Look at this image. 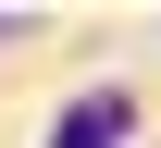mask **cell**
<instances>
[{
    "mask_svg": "<svg viewBox=\"0 0 161 148\" xmlns=\"http://www.w3.org/2000/svg\"><path fill=\"white\" fill-rule=\"evenodd\" d=\"M112 136H124V99H87V111H62L50 148H112Z\"/></svg>",
    "mask_w": 161,
    "mask_h": 148,
    "instance_id": "cell-1",
    "label": "cell"
}]
</instances>
